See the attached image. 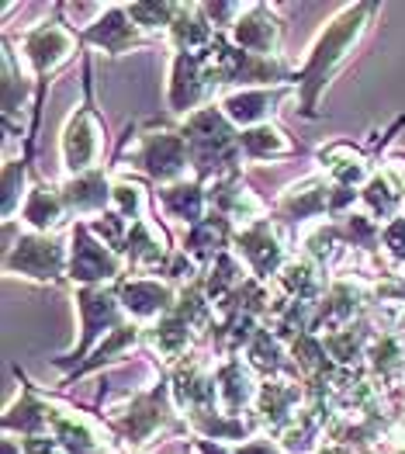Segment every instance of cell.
<instances>
[{"label": "cell", "instance_id": "obj_1", "mask_svg": "<svg viewBox=\"0 0 405 454\" xmlns=\"http://www.w3.org/2000/svg\"><path fill=\"white\" fill-rule=\"evenodd\" d=\"M381 4H370V0H361V4H343L330 21L315 32L301 67H295V105L301 118H319L323 114V94L330 90V83L336 80V74L350 63V56L357 52V45L364 42L368 28L374 25Z\"/></svg>", "mask_w": 405, "mask_h": 454}, {"label": "cell", "instance_id": "obj_22", "mask_svg": "<svg viewBox=\"0 0 405 454\" xmlns=\"http://www.w3.org/2000/svg\"><path fill=\"white\" fill-rule=\"evenodd\" d=\"M361 205L374 223H392L405 208V160H388L361 188Z\"/></svg>", "mask_w": 405, "mask_h": 454}, {"label": "cell", "instance_id": "obj_21", "mask_svg": "<svg viewBox=\"0 0 405 454\" xmlns=\"http://www.w3.org/2000/svg\"><path fill=\"white\" fill-rule=\"evenodd\" d=\"M215 388H219V410L225 417H246L257 410L260 381L246 357H222L215 364Z\"/></svg>", "mask_w": 405, "mask_h": 454}, {"label": "cell", "instance_id": "obj_9", "mask_svg": "<svg viewBox=\"0 0 405 454\" xmlns=\"http://www.w3.org/2000/svg\"><path fill=\"white\" fill-rule=\"evenodd\" d=\"M74 305H76V316H80V340H76L74 350L52 357L56 368H70V372H76L87 361V354L97 350V343L108 340L118 326L129 323L125 309L118 302L114 285H108V288H76Z\"/></svg>", "mask_w": 405, "mask_h": 454}, {"label": "cell", "instance_id": "obj_31", "mask_svg": "<svg viewBox=\"0 0 405 454\" xmlns=\"http://www.w3.org/2000/svg\"><path fill=\"white\" fill-rule=\"evenodd\" d=\"M232 239H236V226H232L229 219H222L219 212H212L205 223L184 229V236H181V250L205 270L215 257H222V254L232 250Z\"/></svg>", "mask_w": 405, "mask_h": 454}, {"label": "cell", "instance_id": "obj_33", "mask_svg": "<svg viewBox=\"0 0 405 454\" xmlns=\"http://www.w3.org/2000/svg\"><path fill=\"white\" fill-rule=\"evenodd\" d=\"M146 343V326H139V323H125V326H118L114 333H111L108 340L97 343V350L76 368V372H70L66 379H63V385H74L76 379H83V375H94V372H101V368H108V364H114V361H121V357H129L136 347H143Z\"/></svg>", "mask_w": 405, "mask_h": 454}, {"label": "cell", "instance_id": "obj_49", "mask_svg": "<svg viewBox=\"0 0 405 454\" xmlns=\"http://www.w3.org/2000/svg\"><path fill=\"white\" fill-rule=\"evenodd\" d=\"M402 215H405V208H402Z\"/></svg>", "mask_w": 405, "mask_h": 454}, {"label": "cell", "instance_id": "obj_27", "mask_svg": "<svg viewBox=\"0 0 405 454\" xmlns=\"http://www.w3.org/2000/svg\"><path fill=\"white\" fill-rule=\"evenodd\" d=\"M70 219H74V215H70V205H66V198H63L59 184L32 181V191H28V198H25V208H21V223H25V229L45 232V236H56Z\"/></svg>", "mask_w": 405, "mask_h": 454}, {"label": "cell", "instance_id": "obj_47", "mask_svg": "<svg viewBox=\"0 0 405 454\" xmlns=\"http://www.w3.org/2000/svg\"><path fill=\"white\" fill-rule=\"evenodd\" d=\"M323 454H339V451H323Z\"/></svg>", "mask_w": 405, "mask_h": 454}, {"label": "cell", "instance_id": "obj_46", "mask_svg": "<svg viewBox=\"0 0 405 454\" xmlns=\"http://www.w3.org/2000/svg\"><path fill=\"white\" fill-rule=\"evenodd\" d=\"M194 451H198V454H236V448H232V444H219V441H201V437H198Z\"/></svg>", "mask_w": 405, "mask_h": 454}, {"label": "cell", "instance_id": "obj_8", "mask_svg": "<svg viewBox=\"0 0 405 454\" xmlns=\"http://www.w3.org/2000/svg\"><path fill=\"white\" fill-rule=\"evenodd\" d=\"M4 274L32 285H63L70 281V243L25 229L4 250Z\"/></svg>", "mask_w": 405, "mask_h": 454}, {"label": "cell", "instance_id": "obj_16", "mask_svg": "<svg viewBox=\"0 0 405 454\" xmlns=\"http://www.w3.org/2000/svg\"><path fill=\"white\" fill-rule=\"evenodd\" d=\"M80 42L118 59V56H125V52L146 45L149 35L136 25V18L129 14V4H108V7L80 32Z\"/></svg>", "mask_w": 405, "mask_h": 454}, {"label": "cell", "instance_id": "obj_29", "mask_svg": "<svg viewBox=\"0 0 405 454\" xmlns=\"http://www.w3.org/2000/svg\"><path fill=\"white\" fill-rule=\"evenodd\" d=\"M174 254V247H170V239H167V232L156 226L152 219H139V223H132L129 229V243H125V250H121V257H125V264L129 270H139V274H160V267L163 261Z\"/></svg>", "mask_w": 405, "mask_h": 454}, {"label": "cell", "instance_id": "obj_14", "mask_svg": "<svg viewBox=\"0 0 405 454\" xmlns=\"http://www.w3.org/2000/svg\"><path fill=\"white\" fill-rule=\"evenodd\" d=\"M114 292L125 316L146 330L167 319L170 312H177V302H181V288L163 278H125L114 285Z\"/></svg>", "mask_w": 405, "mask_h": 454}, {"label": "cell", "instance_id": "obj_20", "mask_svg": "<svg viewBox=\"0 0 405 454\" xmlns=\"http://www.w3.org/2000/svg\"><path fill=\"white\" fill-rule=\"evenodd\" d=\"M208 198H212V212H219L222 219H229L232 226L239 229L270 219V205L243 181V174L208 184Z\"/></svg>", "mask_w": 405, "mask_h": 454}, {"label": "cell", "instance_id": "obj_13", "mask_svg": "<svg viewBox=\"0 0 405 454\" xmlns=\"http://www.w3.org/2000/svg\"><path fill=\"white\" fill-rule=\"evenodd\" d=\"M332 201H336V184L326 174H308L281 191V198L274 201V212L281 223L315 226L332 219Z\"/></svg>", "mask_w": 405, "mask_h": 454}, {"label": "cell", "instance_id": "obj_41", "mask_svg": "<svg viewBox=\"0 0 405 454\" xmlns=\"http://www.w3.org/2000/svg\"><path fill=\"white\" fill-rule=\"evenodd\" d=\"M370 368L385 381H395L405 375V337L402 333H381L368 350Z\"/></svg>", "mask_w": 405, "mask_h": 454}, {"label": "cell", "instance_id": "obj_38", "mask_svg": "<svg viewBox=\"0 0 405 454\" xmlns=\"http://www.w3.org/2000/svg\"><path fill=\"white\" fill-rule=\"evenodd\" d=\"M370 337H374L370 323L368 319H357V323H350V326H343L336 333H326L323 347H326V354H330V361L336 368H347V364H354V361H361L368 354Z\"/></svg>", "mask_w": 405, "mask_h": 454}, {"label": "cell", "instance_id": "obj_34", "mask_svg": "<svg viewBox=\"0 0 405 454\" xmlns=\"http://www.w3.org/2000/svg\"><path fill=\"white\" fill-rule=\"evenodd\" d=\"M215 38H219V32L208 25L201 4H181L177 7V18L167 32V42H170L174 52H205Z\"/></svg>", "mask_w": 405, "mask_h": 454}, {"label": "cell", "instance_id": "obj_44", "mask_svg": "<svg viewBox=\"0 0 405 454\" xmlns=\"http://www.w3.org/2000/svg\"><path fill=\"white\" fill-rule=\"evenodd\" d=\"M381 250L395 261L399 267H405V215L392 219L381 226Z\"/></svg>", "mask_w": 405, "mask_h": 454}, {"label": "cell", "instance_id": "obj_42", "mask_svg": "<svg viewBox=\"0 0 405 454\" xmlns=\"http://www.w3.org/2000/svg\"><path fill=\"white\" fill-rule=\"evenodd\" d=\"M177 7L181 4H160V0H136V4H129V14L136 18V25L146 32L149 38L152 35H163L170 32V25H174V18H177Z\"/></svg>", "mask_w": 405, "mask_h": 454}, {"label": "cell", "instance_id": "obj_17", "mask_svg": "<svg viewBox=\"0 0 405 454\" xmlns=\"http://www.w3.org/2000/svg\"><path fill=\"white\" fill-rule=\"evenodd\" d=\"M170 388L181 417H201L219 410V388H215V368L201 357H187L170 372Z\"/></svg>", "mask_w": 405, "mask_h": 454}, {"label": "cell", "instance_id": "obj_5", "mask_svg": "<svg viewBox=\"0 0 405 454\" xmlns=\"http://www.w3.org/2000/svg\"><path fill=\"white\" fill-rule=\"evenodd\" d=\"M105 150H108V132H105L101 112L94 105L90 63L83 59V101L70 112L63 132H59V160H63L66 177H80V174L101 170Z\"/></svg>", "mask_w": 405, "mask_h": 454}, {"label": "cell", "instance_id": "obj_32", "mask_svg": "<svg viewBox=\"0 0 405 454\" xmlns=\"http://www.w3.org/2000/svg\"><path fill=\"white\" fill-rule=\"evenodd\" d=\"M194 333H198V330L187 323L181 312H170L167 319H160L156 326L146 330V347L152 350L156 361L177 368L181 361H187V350H191V343H194Z\"/></svg>", "mask_w": 405, "mask_h": 454}, {"label": "cell", "instance_id": "obj_11", "mask_svg": "<svg viewBox=\"0 0 405 454\" xmlns=\"http://www.w3.org/2000/svg\"><path fill=\"white\" fill-rule=\"evenodd\" d=\"M129 270L125 257L111 250L105 239L94 236L87 223H76L70 229V281L76 288H108L125 281L121 274Z\"/></svg>", "mask_w": 405, "mask_h": 454}, {"label": "cell", "instance_id": "obj_37", "mask_svg": "<svg viewBox=\"0 0 405 454\" xmlns=\"http://www.w3.org/2000/svg\"><path fill=\"white\" fill-rule=\"evenodd\" d=\"M246 281H250V270H246V264L236 257V250H229V254L215 257L212 264L205 267V274H201V288H205V295H208L215 305L225 302V299H229L236 288H243Z\"/></svg>", "mask_w": 405, "mask_h": 454}, {"label": "cell", "instance_id": "obj_25", "mask_svg": "<svg viewBox=\"0 0 405 454\" xmlns=\"http://www.w3.org/2000/svg\"><path fill=\"white\" fill-rule=\"evenodd\" d=\"M152 201L160 205V212L174 223H184L187 229L205 223L212 215V198H208V184H201L198 177L170 184V188L152 191Z\"/></svg>", "mask_w": 405, "mask_h": 454}, {"label": "cell", "instance_id": "obj_40", "mask_svg": "<svg viewBox=\"0 0 405 454\" xmlns=\"http://www.w3.org/2000/svg\"><path fill=\"white\" fill-rule=\"evenodd\" d=\"M149 184L139 177H114V191H111V212H118L125 223H139L149 215Z\"/></svg>", "mask_w": 405, "mask_h": 454}, {"label": "cell", "instance_id": "obj_15", "mask_svg": "<svg viewBox=\"0 0 405 454\" xmlns=\"http://www.w3.org/2000/svg\"><path fill=\"white\" fill-rule=\"evenodd\" d=\"M49 437L66 454H111V427L97 423L90 413H80L74 406H63L52 399V419H49Z\"/></svg>", "mask_w": 405, "mask_h": 454}, {"label": "cell", "instance_id": "obj_36", "mask_svg": "<svg viewBox=\"0 0 405 454\" xmlns=\"http://www.w3.org/2000/svg\"><path fill=\"white\" fill-rule=\"evenodd\" d=\"M32 83H35V76L25 67V59L11 49V42H4V125L7 129L14 125L18 114L25 112Z\"/></svg>", "mask_w": 405, "mask_h": 454}, {"label": "cell", "instance_id": "obj_7", "mask_svg": "<svg viewBox=\"0 0 405 454\" xmlns=\"http://www.w3.org/2000/svg\"><path fill=\"white\" fill-rule=\"evenodd\" d=\"M208 63L215 87H232V90H250V87H292L295 70L284 63V56H253L232 45L229 35H219L208 45Z\"/></svg>", "mask_w": 405, "mask_h": 454}, {"label": "cell", "instance_id": "obj_12", "mask_svg": "<svg viewBox=\"0 0 405 454\" xmlns=\"http://www.w3.org/2000/svg\"><path fill=\"white\" fill-rule=\"evenodd\" d=\"M232 250H236V257L246 264L250 278H257L263 285H267V281H277V274L292 261L281 229L274 226L270 219L253 223V226H246V229H236Z\"/></svg>", "mask_w": 405, "mask_h": 454}, {"label": "cell", "instance_id": "obj_28", "mask_svg": "<svg viewBox=\"0 0 405 454\" xmlns=\"http://www.w3.org/2000/svg\"><path fill=\"white\" fill-rule=\"evenodd\" d=\"M315 156H319L323 174L330 177L336 188L361 191L370 177H374L370 156L364 150H357L354 143H330V146H319Z\"/></svg>", "mask_w": 405, "mask_h": 454}, {"label": "cell", "instance_id": "obj_2", "mask_svg": "<svg viewBox=\"0 0 405 454\" xmlns=\"http://www.w3.org/2000/svg\"><path fill=\"white\" fill-rule=\"evenodd\" d=\"M181 132L191 150V170L201 184H215L225 177H239L243 167V143H239V129L225 118V112L215 105L201 108V112L187 114L181 121Z\"/></svg>", "mask_w": 405, "mask_h": 454}, {"label": "cell", "instance_id": "obj_35", "mask_svg": "<svg viewBox=\"0 0 405 454\" xmlns=\"http://www.w3.org/2000/svg\"><path fill=\"white\" fill-rule=\"evenodd\" d=\"M239 143H243V156L253 160V163H274V160H288L298 153V143L277 121L239 132Z\"/></svg>", "mask_w": 405, "mask_h": 454}, {"label": "cell", "instance_id": "obj_23", "mask_svg": "<svg viewBox=\"0 0 405 454\" xmlns=\"http://www.w3.org/2000/svg\"><path fill=\"white\" fill-rule=\"evenodd\" d=\"M18 379H21V392H18V399L4 410V434H7V437L18 434L21 441H25V437H49L52 399L42 395L25 375H18Z\"/></svg>", "mask_w": 405, "mask_h": 454}, {"label": "cell", "instance_id": "obj_24", "mask_svg": "<svg viewBox=\"0 0 405 454\" xmlns=\"http://www.w3.org/2000/svg\"><path fill=\"white\" fill-rule=\"evenodd\" d=\"M63 198L70 205V215L80 219V223H90L97 215L111 212V191H114V181L108 177V170H90V174H80V177H66L63 184Z\"/></svg>", "mask_w": 405, "mask_h": 454}, {"label": "cell", "instance_id": "obj_4", "mask_svg": "<svg viewBox=\"0 0 405 454\" xmlns=\"http://www.w3.org/2000/svg\"><path fill=\"white\" fill-rule=\"evenodd\" d=\"M177 403H174V388L170 379H156L143 392H132L121 406H114L108 413V427L114 437H121L132 451L149 448L156 437H163L167 430L177 427Z\"/></svg>", "mask_w": 405, "mask_h": 454}, {"label": "cell", "instance_id": "obj_39", "mask_svg": "<svg viewBox=\"0 0 405 454\" xmlns=\"http://www.w3.org/2000/svg\"><path fill=\"white\" fill-rule=\"evenodd\" d=\"M28 163H32V156L28 153H21V156H7L4 160V223L11 226L14 223V215H21V208H25V198H28Z\"/></svg>", "mask_w": 405, "mask_h": 454}, {"label": "cell", "instance_id": "obj_6", "mask_svg": "<svg viewBox=\"0 0 405 454\" xmlns=\"http://www.w3.org/2000/svg\"><path fill=\"white\" fill-rule=\"evenodd\" d=\"M80 32H74L66 21L52 18V21H42L32 32H25L21 38V59L25 67L32 70L38 83V98H35V121H32V132H28V153L35 150V132H38V118H42V94H45V83L59 74L80 49Z\"/></svg>", "mask_w": 405, "mask_h": 454}, {"label": "cell", "instance_id": "obj_3", "mask_svg": "<svg viewBox=\"0 0 405 454\" xmlns=\"http://www.w3.org/2000/svg\"><path fill=\"white\" fill-rule=\"evenodd\" d=\"M125 139L132 143V150L121 153V160L139 170L143 177H149L156 188H170L191 181V150L181 132V125L170 121H143V125H129Z\"/></svg>", "mask_w": 405, "mask_h": 454}, {"label": "cell", "instance_id": "obj_10", "mask_svg": "<svg viewBox=\"0 0 405 454\" xmlns=\"http://www.w3.org/2000/svg\"><path fill=\"white\" fill-rule=\"evenodd\" d=\"M219 98L222 94L215 87V76H212L208 49L205 52H174L170 74H167V112L187 118V114L215 105Z\"/></svg>", "mask_w": 405, "mask_h": 454}, {"label": "cell", "instance_id": "obj_18", "mask_svg": "<svg viewBox=\"0 0 405 454\" xmlns=\"http://www.w3.org/2000/svg\"><path fill=\"white\" fill-rule=\"evenodd\" d=\"M295 87H250V90H225L219 98V108L225 112V118L246 132V129H257L274 121L277 108L284 105V98L292 94Z\"/></svg>", "mask_w": 405, "mask_h": 454}, {"label": "cell", "instance_id": "obj_26", "mask_svg": "<svg viewBox=\"0 0 405 454\" xmlns=\"http://www.w3.org/2000/svg\"><path fill=\"white\" fill-rule=\"evenodd\" d=\"M301 385L292 379H267L260 381V395H257V419L263 427L284 434L301 413Z\"/></svg>", "mask_w": 405, "mask_h": 454}, {"label": "cell", "instance_id": "obj_45", "mask_svg": "<svg viewBox=\"0 0 405 454\" xmlns=\"http://www.w3.org/2000/svg\"><path fill=\"white\" fill-rule=\"evenodd\" d=\"M236 454H288V451H284L281 441H274V437H253V441L239 444Z\"/></svg>", "mask_w": 405, "mask_h": 454}, {"label": "cell", "instance_id": "obj_48", "mask_svg": "<svg viewBox=\"0 0 405 454\" xmlns=\"http://www.w3.org/2000/svg\"><path fill=\"white\" fill-rule=\"evenodd\" d=\"M402 337H405V323H402Z\"/></svg>", "mask_w": 405, "mask_h": 454}, {"label": "cell", "instance_id": "obj_43", "mask_svg": "<svg viewBox=\"0 0 405 454\" xmlns=\"http://www.w3.org/2000/svg\"><path fill=\"white\" fill-rule=\"evenodd\" d=\"M246 7L250 4H201V11H205V18H208V25L215 28V32H229L232 35V28L239 25V18L246 14Z\"/></svg>", "mask_w": 405, "mask_h": 454}, {"label": "cell", "instance_id": "obj_19", "mask_svg": "<svg viewBox=\"0 0 405 454\" xmlns=\"http://www.w3.org/2000/svg\"><path fill=\"white\" fill-rule=\"evenodd\" d=\"M229 42L239 45L243 52L277 59L281 56V42H284V25H281L277 7L274 4H250L246 14L239 18V25L232 28Z\"/></svg>", "mask_w": 405, "mask_h": 454}, {"label": "cell", "instance_id": "obj_30", "mask_svg": "<svg viewBox=\"0 0 405 454\" xmlns=\"http://www.w3.org/2000/svg\"><path fill=\"white\" fill-rule=\"evenodd\" d=\"M277 292L284 302H301V305H319L330 292V278H326V267H319L308 257H292L284 270L277 274Z\"/></svg>", "mask_w": 405, "mask_h": 454}]
</instances>
